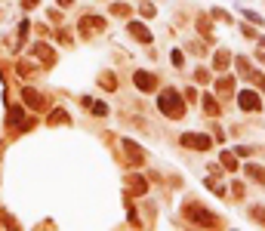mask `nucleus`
Instances as JSON below:
<instances>
[{"label": "nucleus", "mask_w": 265, "mask_h": 231, "mask_svg": "<svg viewBox=\"0 0 265 231\" xmlns=\"http://www.w3.org/2000/svg\"><path fill=\"white\" fill-rule=\"evenodd\" d=\"M102 28H105V19H99V16H83V19H80V31H83V34L102 31Z\"/></svg>", "instance_id": "obj_6"}, {"label": "nucleus", "mask_w": 265, "mask_h": 231, "mask_svg": "<svg viewBox=\"0 0 265 231\" xmlns=\"http://www.w3.org/2000/svg\"><path fill=\"white\" fill-rule=\"evenodd\" d=\"M216 87H219V93H231V90H234V81H231V77H222Z\"/></svg>", "instance_id": "obj_18"}, {"label": "nucleus", "mask_w": 265, "mask_h": 231, "mask_svg": "<svg viewBox=\"0 0 265 231\" xmlns=\"http://www.w3.org/2000/svg\"><path fill=\"white\" fill-rule=\"evenodd\" d=\"M198 28H201L204 34H210V19H207V16H201V19H198Z\"/></svg>", "instance_id": "obj_22"}, {"label": "nucleus", "mask_w": 265, "mask_h": 231, "mask_svg": "<svg viewBox=\"0 0 265 231\" xmlns=\"http://www.w3.org/2000/svg\"><path fill=\"white\" fill-rule=\"evenodd\" d=\"M213 16H216V19H222V22H231V16H228V13H222V10H213Z\"/></svg>", "instance_id": "obj_26"}, {"label": "nucleus", "mask_w": 265, "mask_h": 231, "mask_svg": "<svg viewBox=\"0 0 265 231\" xmlns=\"http://www.w3.org/2000/svg\"><path fill=\"white\" fill-rule=\"evenodd\" d=\"M237 71L244 74V77H253V71H250V62H247V59H237Z\"/></svg>", "instance_id": "obj_19"}, {"label": "nucleus", "mask_w": 265, "mask_h": 231, "mask_svg": "<svg viewBox=\"0 0 265 231\" xmlns=\"http://www.w3.org/2000/svg\"><path fill=\"white\" fill-rule=\"evenodd\" d=\"M124 145H127V154H130V161H133V164H142V151H139V145H133L130 139H127Z\"/></svg>", "instance_id": "obj_12"}, {"label": "nucleus", "mask_w": 265, "mask_h": 231, "mask_svg": "<svg viewBox=\"0 0 265 231\" xmlns=\"http://www.w3.org/2000/svg\"><path fill=\"white\" fill-rule=\"evenodd\" d=\"M157 108L166 114V117H182L185 114V105H182V99L176 90H163L160 99H157Z\"/></svg>", "instance_id": "obj_1"}, {"label": "nucleus", "mask_w": 265, "mask_h": 231, "mask_svg": "<svg viewBox=\"0 0 265 231\" xmlns=\"http://www.w3.org/2000/svg\"><path fill=\"white\" fill-rule=\"evenodd\" d=\"M31 53H34L37 59H43V65H53V62H56V53H53V49L46 46V43H34V46H31Z\"/></svg>", "instance_id": "obj_8"}, {"label": "nucleus", "mask_w": 265, "mask_h": 231, "mask_svg": "<svg viewBox=\"0 0 265 231\" xmlns=\"http://www.w3.org/2000/svg\"><path fill=\"white\" fill-rule=\"evenodd\" d=\"M130 34H133L139 43H151V31H148L142 22H130Z\"/></svg>", "instance_id": "obj_9"}, {"label": "nucleus", "mask_w": 265, "mask_h": 231, "mask_svg": "<svg viewBox=\"0 0 265 231\" xmlns=\"http://www.w3.org/2000/svg\"><path fill=\"white\" fill-rule=\"evenodd\" d=\"M219 161H222V167H225V170H231V173L237 170V158H234L231 151H222V158H219Z\"/></svg>", "instance_id": "obj_13"}, {"label": "nucleus", "mask_w": 265, "mask_h": 231, "mask_svg": "<svg viewBox=\"0 0 265 231\" xmlns=\"http://www.w3.org/2000/svg\"><path fill=\"white\" fill-rule=\"evenodd\" d=\"M50 123H53V126H62V123H68V114H65L62 108H56V111L50 114Z\"/></svg>", "instance_id": "obj_14"}, {"label": "nucleus", "mask_w": 265, "mask_h": 231, "mask_svg": "<svg viewBox=\"0 0 265 231\" xmlns=\"http://www.w3.org/2000/svg\"><path fill=\"white\" fill-rule=\"evenodd\" d=\"M102 87H105V90H114V87H117V81L108 74V77H102Z\"/></svg>", "instance_id": "obj_25"}, {"label": "nucleus", "mask_w": 265, "mask_h": 231, "mask_svg": "<svg viewBox=\"0 0 265 231\" xmlns=\"http://www.w3.org/2000/svg\"><path fill=\"white\" fill-rule=\"evenodd\" d=\"M10 123L19 126V130H28V126H31V120L25 117V111H22L19 105H10Z\"/></svg>", "instance_id": "obj_7"}, {"label": "nucleus", "mask_w": 265, "mask_h": 231, "mask_svg": "<svg viewBox=\"0 0 265 231\" xmlns=\"http://www.w3.org/2000/svg\"><path fill=\"white\" fill-rule=\"evenodd\" d=\"M22 99H25V105H28V108H43V99H40V93H37V90H31V87H25V90H22Z\"/></svg>", "instance_id": "obj_10"}, {"label": "nucleus", "mask_w": 265, "mask_h": 231, "mask_svg": "<svg viewBox=\"0 0 265 231\" xmlns=\"http://www.w3.org/2000/svg\"><path fill=\"white\" fill-rule=\"evenodd\" d=\"M93 114H108V105H105V102H93Z\"/></svg>", "instance_id": "obj_20"}, {"label": "nucleus", "mask_w": 265, "mask_h": 231, "mask_svg": "<svg viewBox=\"0 0 265 231\" xmlns=\"http://www.w3.org/2000/svg\"><path fill=\"white\" fill-rule=\"evenodd\" d=\"M179 142H182V148H191V151H207L213 145V139L204 136V133H182Z\"/></svg>", "instance_id": "obj_3"}, {"label": "nucleus", "mask_w": 265, "mask_h": 231, "mask_svg": "<svg viewBox=\"0 0 265 231\" xmlns=\"http://www.w3.org/2000/svg\"><path fill=\"white\" fill-rule=\"evenodd\" d=\"M133 191L136 194H145L148 191V185H145V179H142V176H133Z\"/></svg>", "instance_id": "obj_16"}, {"label": "nucleus", "mask_w": 265, "mask_h": 231, "mask_svg": "<svg viewBox=\"0 0 265 231\" xmlns=\"http://www.w3.org/2000/svg\"><path fill=\"white\" fill-rule=\"evenodd\" d=\"M247 176H250V179H259V182H265V170H262V167H256V164H250V167H247Z\"/></svg>", "instance_id": "obj_15"}, {"label": "nucleus", "mask_w": 265, "mask_h": 231, "mask_svg": "<svg viewBox=\"0 0 265 231\" xmlns=\"http://www.w3.org/2000/svg\"><path fill=\"white\" fill-rule=\"evenodd\" d=\"M237 105L244 108V111H256V108L262 105V102H259V93H253V90H244V93L237 96Z\"/></svg>", "instance_id": "obj_4"}, {"label": "nucleus", "mask_w": 265, "mask_h": 231, "mask_svg": "<svg viewBox=\"0 0 265 231\" xmlns=\"http://www.w3.org/2000/svg\"><path fill=\"white\" fill-rule=\"evenodd\" d=\"M111 13H114V16H127V13H130V7H127V4H114V7H111Z\"/></svg>", "instance_id": "obj_21"}, {"label": "nucleus", "mask_w": 265, "mask_h": 231, "mask_svg": "<svg viewBox=\"0 0 265 231\" xmlns=\"http://www.w3.org/2000/svg\"><path fill=\"white\" fill-rule=\"evenodd\" d=\"M228 62H231V56L225 53V49H219V53H216V59H213V68H216V71H225Z\"/></svg>", "instance_id": "obj_11"}, {"label": "nucleus", "mask_w": 265, "mask_h": 231, "mask_svg": "<svg viewBox=\"0 0 265 231\" xmlns=\"http://www.w3.org/2000/svg\"><path fill=\"white\" fill-rule=\"evenodd\" d=\"M25 4V10H31V7H37V0H22Z\"/></svg>", "instance_id": "obj_28"}, {"label": "nucleus", "mask_w": 265, "mask_h": 231, "mask_svg": "<svg viewBox=\"0 0 265 231\" xmlns=\"http://www.w3.org/2000/svg\"><path fill=\"white\" fill-rule=\"evenodd\" d=\"M253 219H259V225H265V210H259V207H253V213H250Z\"/></svg>", "instance_id": "obj_23"}, {"label": "nucleus", "mask_w": 265, "mask_h": 231, "mask_svg": "<svg viewBox=\"0 0 265 231\" xmlns=\"http://www.w3.org/2000/svg\"><path fill=\"white\" fill-rule=\"evenodd\" d=\"M133 81H136V87H139L142 93H151V90L157 87V81H154L148 71H136V74H133Z\"/></svg>", "instance_id": "obj_5"}, {"label": "nucleus", "mask_w": 265, "mask_h": 231, "mask_svg": "<svg viewBox=\"0 0 265 231\" xmlns=\"http://www.w3.org/2000/svg\"><path fill=\"white\" fill-rule=\"evenodd\" d=\"M185 216L195 222V225H204V228H216V225H219V219H216L213 213H207V210H201L198 203H191V207L185 210Z\"/></svg>", "instance_id": "obj_2"}, {"label": "nucleus", "mask_w": 265, "mask_h": 231, "mask_svg": "<svg viewBox=\"0 0 265 231\" xmlns=\"http://www.w3.org/2000/svg\"><path fill=\"white\" fill-rule=\"evenodd\" d=\"M204 111L207 114H219V105L213 102V96H204Z\"/></svg>", "instance_id": "obj_17"}, {"label": "nucleus", "mask_w": 265, "mask_h": 231, "mask_svg": "<svg viewBox=\"0 0 265 231\" xmlns=\"http://www.w3.org/2000/svg\"><path fill=\"white\" fill-rule=\"evenodd\" d=\"M182 62H185V59H182V53H179V49H176V53H173V65H176V68H179V65H182Z\"/></svg>", "instance_id": "obj_27"}, {"label": "nucleus", "mask_w": 265, "mask_h": 231, "mask_svg": "<svg viewBox=\"0 0 265 231\" xmlns=\"http://www.w3.org/2000/svg\"><path fill=\"white\" fill-rule=\"evenodd\" d=\"M195 77H198V84H207V81H210V74H207V68H198V74H195Z\"/></svg>", "instance_id": "obj_24"}, {"label": "nucleus", "mask_w": 265, "mask_h": 231, "mask_svg": "<svg viewBox=\"0 0 265 231\" xmlns=\"http://www.w3.org/2000/svg\"><path fill=\"white\" fill-rule=\"evenodd\" d=\"M59 4H62V7H71V4H74V0H59Z\"/></svg>", "instance_id": "obj_29"}]
</instances>
